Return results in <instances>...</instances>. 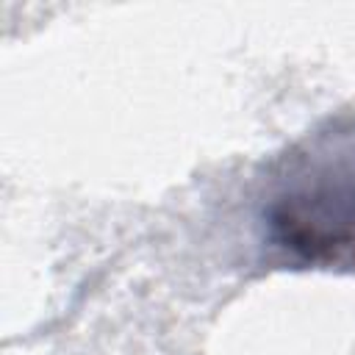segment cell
Returning a JSON list of instances; mask_svg holds the SVG:
<instances>
[{
	"label": "cell",
	"instance_id": "6da1fadb",
	"mask_svg": "<svg viewBox=\"0 0 355 355\" xmlns=\"http://www.w3.org/2000/svg\"><path fill=\"white\" fill-rule=\"evenodd\" d=\"M258 225L297 269H355V116L327 119L275 161Z\"/></svg>",
	"mask_w": 355,
	"mask_h": 355
}]
</instances>
